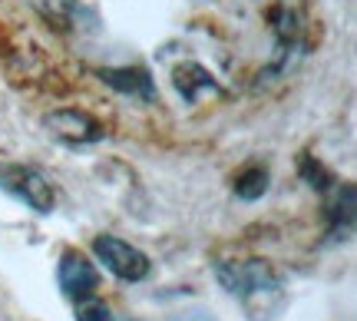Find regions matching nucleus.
Returning <instances> with one entry per match:
<instances>
[{
    "label": "nucleus",
    "mask_w": 357,
    "mask_h": 321,
    "mask_svg": "<svg viewBox=\"0 0 357 321\" xmlns=\"http://www.w3.org/2000/svg\"><path fill=\"white\" fill-rule=\"evenodd\" d=\"M218 282L222 288L235 295L242 301L245 308L261 295H271V298H281V278L278 271L271 269L268 262L261 258H245V262H222L215 269Z\"/></svg>",
    "instance_id": "f257e3e1"
},
{
    "label": "nucleus",
    "mask_w": 357,
    "mask_h": 321,
    "mask_svg": "<svg viewBox=\"0 0 357 321\" xmlns=\"http://www.w3.org/2000/svg\"><path fill=\"white\" fill-rule=\"evenodd\" d=\"M93 252L102 262V269L113 271L119 282H142L149 275V258L142 255L136 245L123 242L116 235H96Z\"/></svg>",
    "instance_id": "f03ea898"
},
{
    "label": "nucleus",
    "mask_w": 357,
    "mask_h": 321,
    "mask_svg": "<svg viewBox=\"0 0 357 321\" xmlns=\"http://www.w3.org/2000/svg\"><path fill=\"white\" fill-rule=\"evenodd\" d=\"M0 186L7 193H13L17 199H24L33 212H53V189L37 169H30V166L0 169Z\"/></svg>",
    "instance_id": "7ed1b4c3"
},
{
    "label": "nucleus",
    "mask_w": 357,
    "mask_h": 321,
    "mask_svg": "<svg viewBox=\"0 0 357 321\" xmlns=\"http://www.w3.org/2000/svg\"><path fill=\"white\" fill-rule=\"evenodd\" d=\"M56 282L63 288L66 298L73 301H83V298H93V292L100 288V271L93 269V262L86 255H79L73 248H66L60 255V269H56Z\"/></svg>",
    "instance_id": "20e7f679"
},
{
    "label": "nucleus",
    "mask_w": 357,
    "mask_h": 321,
    "mask_svg": "<svg viewBox=\"0 0 357 321\" xmlns=\"http://www.w3.org/2000/svg\"><path fill=\"white\" fill-rule=\"evenodd\" d=\"M47 129L56 140L70 142V146H83V142H100L102 126L83 110H56L47 116Z\"/></svg>",
    "instance_id": "39448f33"
},
{
    "label": "nucleus",
    "mask_w": 357,
    "mask_h": 321,
    "mask_svg": "<svg viewBox=\"0 0 357 321\" xmlns=\"http://www.w3.org/2000/svg\"><path fill=\"white\" fill-rule=\"evenodd\" d=\"M100 80L106 87H113L116 93H123V96H136L142 103H155V83L149 77V70H142V66H106L100 70Z\"/></svg>",
    "instance_id": "423d86ee"
},
{
    "label": "nucleus",
    "mask_w": 357,
    "mask_h": 321,
    "mask_svg": "<svg viewBox=\"0 0 357 321\" xmlns=\"http://www.w3.org/2000/svg\"><path fill=\"white\" fill-rule=\"evenodd\" d=\"M172 83H176V90L182 93V100H185V103H195L199 90H212V93H218V83L212 80V73H208L205 66H199V64L178 66L176 73H172Z\"/></svg>",
    "instance_id": "0eeeda50"
},
{
    "label": "nucleus",
    "mask_w": 357,
    "mask_h": 321,
    "mask_svg": "<svg viewBox=\"0 0 357 321\" xmlns=\"http://www.w3.org/2000/svg\"><path fill=\"white\" fill-rule=\"evenodd\" d=\"M33 7L40 10V17L43 20H50L53 27H77L73 20H77V13H86L83 7H79L77 0H30Z\"/></svg>",
    "instance_id": "6e6552de"
},
{
    "label": "nucleus",
    "mask_w": 357,
    "mask_h": 321,
    "mask_svg": "<svg viewBox=\"0 0 357 321\" xmlns=\"http://www.w3.org/2000/svg\"><path fill=\"white\" fill-rule=\"evenodd\" d=\"M328 218H331V235L351 232V225H354V186H341L337 189V199L328 209Z\"/></svg>",
    "instance_id": "1a4fd4ad"
},
{
    "label": "nucleus",
    "mask_w": 357,
    "mask_h": 321,
    "mask_svg": "<svg viewBox=\"0 0 357 321\" xmlns=\"http://www.w3.org/2000/svg\"><path fill=\"white\" fill-rule=\"evenodd\" d=\"M265 193H268V169H261V166H248L235 179V195L245 199V202H255Z\"/></svg>",
    "instance_id": "9d476101"
},
{
    "label": "nucleus",
    "mask_w": 357,
    "mask_h": 321,
    "mask_svg": "<svg viewBox=\"0 0 357 321\" xmlns=\"http://www.w3.org/2000/svg\"><path fill=\"white\" fill-rule=\"evenodd\" d=\"M301 179L311 186V189H318V193H324L328 186L334 182V176L328 172V169L321 166L314 156H301Z\"/></svg>",
    "instance_id": "9b49d317"
},
{
    "label": "nucleus",
    "mask_w": 357,
    "mask_h": 321,
    "mask_svg": "<svg viewBox=\"0 0 357 321\" xmlns=\"http://www.w3.org/2000/svg\"><path fill=\"white\" fill-rule=\"evenodd\" d=\"M77 321H113V311L106 308L102 301L83 298V301L77 305Z\"/></svg>",
    "instance_id": "f8f14e48"
}]
</instances>
